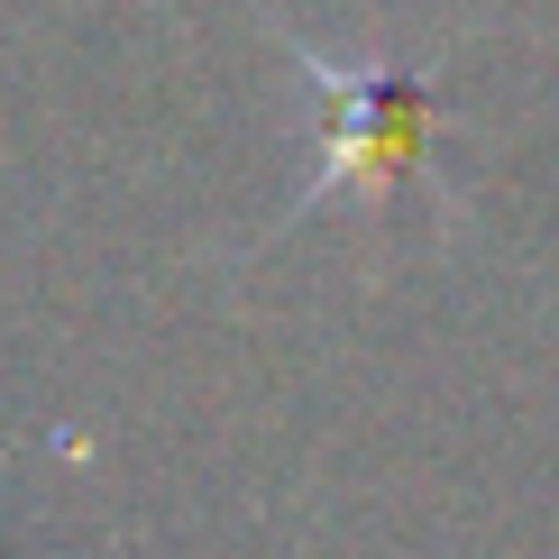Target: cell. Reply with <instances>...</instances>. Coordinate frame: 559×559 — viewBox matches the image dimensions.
<instances>
[{
	"mask_svg": "<svg viewBox=\"0 0 559 559\" xmlns=\"http://www.w3.org/2000/svg\"><path fill=\"white\" fill-rule=\"evenodd\" d=\"M321 83L340 92V147H331V175L302 193V212H312L321 193H340V183H358V193H385L394 175L423 156V92L413 83H385V74H340V64H321V56H302Z\"/></svg>",
	"mask_w": 559,
	"mask_h": 559,
	"instance_id": "1",
	"label": "cell"
}]
</instances>
